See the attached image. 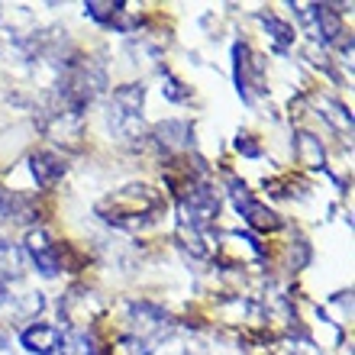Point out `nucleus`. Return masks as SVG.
Wrapping results in <instances>:
<instances>
[{"instance_id":"1","label":"nucleus","mask_w":355,"mask_h":355,"mask_svg":"<svg viewBox=\"0 0 355 355\" xmlns=\"http://www.w3.org/2000/svg\"><path fill=\"white\" fill-rule=\"evenodd\" d=\"M162 210V197L152 191V187H123L116 194H110L107 200L97 204V214L110 223L123 226V230H136L142 223H152L155 214Z\"/></svg>"},{"instance_id":"2","label":"nucleus","mask_w":355,"mask_h":355,"mask_svg":"<svg viewBox=\"0 0 355 355\" xmlns=\"http://www.w3.org/2000/svg\"><path fill=\"white\" fill-rule=\"evenodd\" d=\"M103 85H107V78H103V71L97 65H91V62L71 65L68 68V75H65V81H62V91H58L62 110L78 120V116L101 97Z\"/></svg>"},{"instance_id":"3","label":"nucleus","mask_w":355,"mask_h":355,"mask_svg":"<svg viewBox=\"0 0 355 355\" xmlns=\"http://www.w3.org/2000/svg\"><path fill=\"white\" fill-rule=\"evenodd\" d=\"M142 107H146V87L123 85L110 94L107 103V123L110 132H116L123 142H132L142 136Z\"/></svg>"},{"instance_id":"4","label":"nucleus","mask_w":355,"mask_h":355,"mask_svg":"<svg viewBox=\"0 0 355 355\" xmlns=\"http://www.w3.org/2000/svg\"><path fill=\"white\" fill-rule=\"evenodd\" d=\"M126 323H130V346L136 349V355H152L165 339V333L171 329V317L149 300L130 304V320Z\"/></svg>"},{"instance_id":"5","label":"nucleus","mask_w":355,"mask_h":355,"mask_svg":"<svg viewBox=\"0 0 355 355\" xmlns=\"http://www.w3.org/2000/svg\"><path fill=\"white\" fill-rule=\"evenodd\" d=\"M23 255L33 259V265H36V271L42 278H58L62 255H58V245L52 243V236H49L42 226L26 230V236H23Z\"/></svg>"},{"instance_id":"6","label":"nucleus","mask_w":355,"mask_h":355,"mask_svg":"<svg viewBox=\"0 0 355 355\" xmlns=\"http://www.w3.org/2000/svg\"><path fill=\"white\" fill-rule=\"evenodd\" d=\"M233 200H236V210L245 216V223L252 226V230H278L281 226V220H278V214L275 210H268L265 204H259L255 197H249L245 194V187L239 184V181H233Z\"/></svg>"},{"instance_id":"7","label":"nucleus","mask_w":355,"mask_h":355,"mask_svg":"<svg viewBox=\"0 0 355 355\" xmlns=\"http://www.w3.org/2000/svg\"><path fill=\"white\" fill-rule=\"evenodd\" d=\"M58 343H62V329L52 327V323H29L19 333V346L29 355H52L58 352Z\"/></svg>"},{"instance_id":"8","label":"nucleus","mask_w":355,"mask_h":355,"mask_svg":"<svg viewBox=\"0 0 355 355\" xmlns=\"http://www.w3.org/2000/svg\"><path fill=\"white\" fill-rule=\"evenodd\" d=\"M152 139L159 142L165 152H187L194 146V130H191V123H184V120H165L155 126Z\"/></svg>"},{"instance_id":"9","label":"nucleus","mask_w":355,"mask_h":355,"mask_svg":"<svg viewBox=\"0 0 355 355\" xmlns=\"http://www.w3.org/2000/svg\"><path fill=\"white\" fill-rule=\"evenodd\" d=\"M29 171H33V178H36L39 187H52L62 181V175L68 171L65 159L62 155H55V152H36L33 159H29Z\"/></svg>"},{"instance_id":"10","label":"nucleus","mask_w":355,"mask_h":355,"mask_svg":"<svg viewBox=\"0 0 355 355\" xmlns=\"http://www.w3.org/2000/svg\"><path fill=\"white\" fill-rule=\"evenodd\" d=\"M23 265H26L23 249L17 243H10V239H0V284L3 288H7L10 281L23 278Z\"/></svg>"},{"instance_id":"11","label":"nucleus","mask_w":355,"mask_h":355,"mask_svg":"<svg viewBox=\"0 0 355 355\" xmlns=\"http://www.w3.org/2000/svg\"><path fill=\"white\" fill-rule=\"evenodd\" d=\"M58 352L62 355H101L94 336L87 329H68L62 333V343H58Z\"/></svg>"},{"instance_id":"12","label":"nucleus","mask_w":355,"mask_h":355,"mask_svg":"<svg viewBox=\"0 0 355 355\" xmlns=\"http://www.w3.org/2000/svg\"><path fill=\"white\" fill-rule=\"evenodd\" d=\"M85 13L97 23H107V26H116V29H130L123 23V13H126V3H85Z\"/></svg>"},{"instance_id":"13","label":"nucleus","mask_w":355,"mask_h":355,"mask_svg":"<svg viewBox=\"0 0 355 355\" xmlns=\"http://www.w3.org/2000/svg\"><path fill=\"white\" fill-rule=\"evenodd\" d=\"M265 26L275 33V42H278L281 49L288 46V42H294V29H291L288 23H281V19H275V17H265Z\"/></svg>"},{"instance_id":"14","label":"nucleus","mask_w":355,"mask_h":355,"mask_svg":"<svg viewBox=\"0 0 355 355\" xmlns=\"http://www.w3.org/2000/svg\"><path fill=\"white\" fill-rule=\"evenodd\" d=\"M165 81H168V87H162V91H165V97H168V101L181 103V101H187V97H191V94H181V91H178V87H184V85H181V81H175L171 75H165Z\"/></svg>"},{"instance_id":"15","label":"nucleus","mask_w":355,"mask_h":355,"mask_svg":"<svg viewBox=\"0 0 355 355\" xmlns=\"http://www.w3.org/2000/svg\"><path fill=\"white\" fill-rule=\"evenodd\" d=\"M236 149L245 152V155H259V146H252V142H249V136H239V142H236Z\"/></svg>"},{"instance_id":"16","label":"nucleus","mask_w":355,"mask_h":355,"mask_svg":"<svg viewBox=\"0 0 355 355\" xmlns=\"http://www.w3.org/2000/svg\"><path fill=\"white\" fill-rule=\"evenodd\" d=\"M0 355H17V352H13V343H10V336H3V333H0Z\"/></svg>"},{"instance_id":"17","label":"nucleus","mask_w":355,"mask_h":355,"mask_svg":"<svg viewBox=\"0 0 355 355\" xmlns=\"http://www.w3.org/2000/svg\"><path fill=\"white\" fill-rule=\"evenodd\" d=\"M7 220V207H3V191H0V223Z\"/></svg>"}]
</instances>
